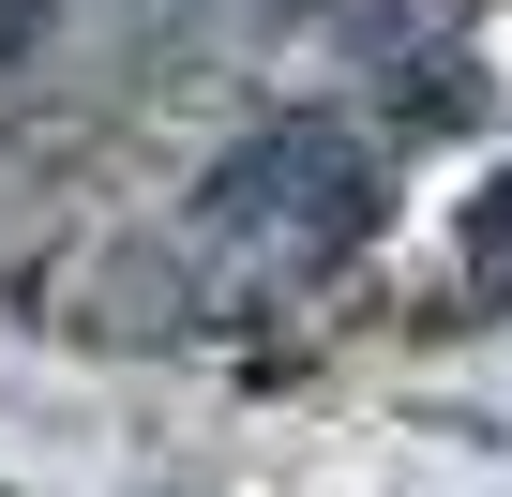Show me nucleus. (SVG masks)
Segmentation results:
<instances>
[{
  "label": "nucleus",
  "instance_id": "f257e3e1",
  "mask_svg": "<svg viewBox=\"0 0 512 497\" xmlns=\"http://www.w3.org/2000/svg\"><path fill=\"white\" fill-rule=\"evenodd\" d=\"M196 226H211V241H256V257H347V241L377 226V151H362L347 121L287 106V121H256V136L211 151Z\"/></svg>",
  "mask_w": 512,
  "mask_h": 497
},
{
  "label": "nucleus",
  "instance_id": "f03ea898",
  "mask_svg": "<svg viewBox=\"0 0 512 497\" xmlns=\"http://www.w3.org/2000/svg\"><path fill=\"white\" fill-rule=\"evenodd\" d=\"M452 272H467V302H512V166L467 196V226H452Z\"/></svg>",
  "mask_w": 512,
  "mask_h": 497
}]
</instances>
